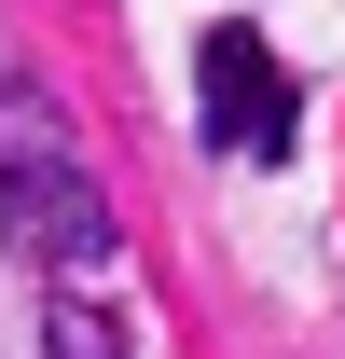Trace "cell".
<instances>
[{
	"instance_id": "6da1fadb",
	"label": "cell",
	"mask_w": 345,
	"mask_h": 359,
	"mask_svg": "<svg viewBox=\"0 0 345 359\" xmlns=\"http://www.w3.org/2000/svg\"><path fill=\"white\" fill-rule=\"evenodd\" d=\"M0 235L28 249L42 276H97L111 263V208H97L83 152H69V125H55V97L0 55Z\"/></svg>"
},
{
	"instance_id": "7a4b0ae2",
	"label": "cell",
	"mask_w": 345,
	"mask_h": 359,
	"mask_svg": "<svg viewBox=\"0 0 345 359\" xmlns=\"http://www.w3.org/2000/svg\"><path fill=\"white\" fill-rule=\"evenodd\" d=\"M194 125H208V152H235V166H276L304 125V83L276 69V42H262L249 14H221L208 42H194Z\"/></svg>"
},
{
	"instance_id": "3957f363",
	"label": "cell",
	"mask_w": 345,
	"mask_h": 359,
	"mask_svg": "<svg viewBox=\"0 0 345 359\" xmlns=\"http://www.w3.org/2000/svg\"><path fill=\"white\" fill-rule=\"evenodd\" d=\"M42 359H125V318L83 304V276H55V304H42Z\"/></svg>"
}]
</instances>
